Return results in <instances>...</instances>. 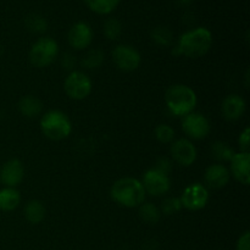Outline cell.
I'll use <instances>...</instances> for the list:
<instances>
[{
    "label": "cell",
    "mask_w": 250,
    "mask_h": 250,
    "mask_svg": "<svg viewBox=\"0 0 250 250\" xmlns=\"http://www.w3.org/2000/svg\"><path fill=\"white\" fill-rule=\"evenodd\" d=\"M142 185H143L146 193L153 195V197H160V195L166 194L170 190L168 176L155 170V168L148 170L144 173Z\"/></svg>",
    "instance_id": "cell-9"
},
{
    "label": "cell",
    "mask_w": 250,
    "mask_h": 250,
    "mask_svg": "<svg viewBox=\"0 0 250 250\" xmlns=\"http://www.w3.org/2000/svg\"><path fill=\"white\" fill-rule=\"evenodd\" d=\"M181 209H182L181 199H178V198H166L163 202V204H161L160 212L166 215V216H170V215H173L180 211Z\"/></svg>",
    "instance_id": "cell-28"
},
{
    "label": "cell",
    "mask_w": 250,
    "mask_h": 250,
    "mask_svg": "<svg viewBox=\"0 0 250 250\" xmlns=\"http://www.w3.org/2000/svg\"><path fill=\"white\" fill-rule=\"evenodd\" d=\"M139 216L146 224L155 225L158 224L161 217V212L158 208L151 203H142L139 205Z\"/></svg>",
    "instance_id": "cell-21"
},
{
    "label": "cell",
    "mask_w": 250,
    "mask_h": 250,
    "mask_svg": "<svg viewBox=\"0 0 250 250\" xmlns=\"http://www.w3.org/2000/svg\"><path fill=\"white\" fill-rule=\"evenodd\" d=\"M249 141H250V129L247 127V128L242 132L238 139V143H239V146H241L242 151H248L249 153Z\"/></svg>",
    "instance_id": "cell-29"
},
{
    "label": "cell",
    "mask_w": 250,
    "mask_h": 250,
    "mask_svg": "<svg viewBox=\"0 0 250 250\" xmlns=\"http://www.w3.org/2000/svg\"><path fill=\"white\" fill-rule=\"evenodd\" d=\"M19 110L23 116L32 119L41 114L43 110V104L38 98L33 97V95H26L20 99Z\"/></svg>",
    "instance_id": "cell-18"
},
{
    "label": "cell",
    "mask_w": 250,
    "mask_h": 250,
    "mask_svg": "<svg viewBox=\"0 0 250 250\" xmlns=\"http://www.w3.org/2000/svg\"><path fill=\"white\" fill-rule=\"evenodd\" d=\"M151 39L160 46H170L173 41V33L168 27L158 26L151 31Z\"/></svg>",
    "instance_id": "cell-23"
},
{
    "label": "cell",
    "mask_w": 250,
    "mask_h": 250,
    "mask_svg": "<svg viewBox=\"0 0 250 250\" xmlns=\"http://www.w3.org/2000/svg\"><path fill=\"white\" fill-rule=\"evenodd\" d=\"M229 177H231V173L229 168L221 164L210 165L204 175L205 183L211 189H221L226 187L227 183L229 182Z\"/></svg>",
    "instance_id": "cell-15"
},
{
    "label": "cell",
    "mask_w": 250,
    "mask_h": 250,
    "mask_svg": "<svg viewBox=\"0 0 250 250\" xmlns=\"http://www.w3.org/2000/svg\"><path fill=\"white\" fill-rule=\"evenodd\" d=\"M182 129L189 138L203 139L209 134L210 124L204 115L190 112L183 116Z\"/></svg>",
    "instance_id": "cell-10"
},
{
    "label": "cell",
    "mask_w": 250,
    "mask_h": 250,
    "mask_svg": "<svg viewBox=\"0 0 250 250\" xmlns=\"http://www.w3.org/2000/svg\"><path fill=\"white\" fill-rule=\"evenodd\" d=\"M65 93L73 100H83L92 92V81L81 71H72L63 83Z\"/></svg>",
    "instance_id": "cell-6"
},
{
    "label": "cell",
    "mask_w": 250,
    "mask_h": 250,
    "mask_svg": "<svg viewBox=\"0 0 250 250\" xmlns=\"http://www.w3.org/2000/svg\"><path fill=\"white\" fill-rule=\"evenodd\" d=\"M222 115L229 121H237L246 111V102L238 94L227 95L222 102Z\"/></svg>",
    "instance_id": "cell-16"
},
{
    "label": "cell",
    "mask_w": 250,
    "mask_h": 250,
    "mask_svg": "<svg viewBox=\"0 0 250 250\" xmlns=\"http://www.w3.org/2000/svg\"><path fill=\"white\" fill-rule=\"evenodd\" d=\"M229 163L234 178L242 185L248 186L250 183V154L248 151L236 153Z\"/></svg>",
    "instance_id": "cell-14"
},
{
    "label": "cell",
    "mask_w": 250,
    "mask_h": 250,
    "mask_svg": "<svg viewBox=\"0 0 250 250\" xmlns=\"http://www.w3.org/2000/svg\"><path fill=\"white\" fill-rule=\"evenodd\" d=\"M208 200H209V192L202 183H193V185L188 186L183 190L182 197H181L182 207L190 211L202 210L208 204Z\"/></svg>",
    "instance_id": "cell-8"
},
{
    "label": "cell",
    "mask_w": 250,
    "mask_h": 250,
    "mask_svg": "<svg viewBox=\"0 0 250 250\" xmlns=\"http://www.w3.org/2000/svg\"><path fill=\"white\" fill-rule=\"evenodd\" d=\"M45 207L39 200H31L27 203L26 208H24V216H26L27 221L33 225L41 224L45 219Z\"/></svg>",
    "instance_id": "cell-19"
},
{
    "label": "cell",
    "mask_w": 250,
    "mask_h": 250,
    "mask_svg": "<svg viewBox=\"0 0 250 250\" xmlns=\"http://www.w3.org/2000/svg\"><path fill=\"white\" fill-rule=\"evenodd\" d=\"M1 55H2V46L0 45V56H1Z\"/></svg>",
    "instance_id": "cell-34"
},
{
    "label": "cell",
    "mask_w": 250,
    "mask_h": 250,
    "mask_svg": "<svg viewBox=\"0 0 250 250\" xmlns=\"http://www.w3.org/2000/svg\"><path fill=\"white\" fill-rule=\"evenodd\" d=\"M176 1H177V4L180 6H189L194 0H176Z\"/></svg>",
    "instance_id": "cell-33"
},
{
    "label": "cell",
    "mask_w": 250,
    "mask_h": 250,
    "mask_svg": "<svg viewBox=\"0 0 250 250\" xmlns=\"http://www.w3.org/2000/svg\"><path fill=\"white\" fill-rule=\"evenodd\" d=\"M61 65L65 70H72L76 65V58L72 54H65L61 59Z\"/></svg>",
    "instance_id": "cell-32"
},
{
    "label": "cell",
    "mask_w": 250,
    "mask_h": 250,
    "mask_svg": "<svg viewBox=\"0 0 250 250\" xmlns=\"http://www.w3.org/2000/svg\"><path fill=\"white\" fill-rule=\"evenodd\" d=\"M26 27L33 33H44L48 29V21L39 14H31L24 20Z\"/></svg>",
    "instance_id": "cell-25"
},
{
    "label": "cell",
    "mask_w": 250,
    "mask_h": 250,
    "mask_svg": "<svg viewBox=\"0 0 250 250\" xmlns=\"http://www.w3.org/2000/svg\"><path fill=\"white\" fill-rule=\"evenodd\" d=\"M237 250H250V233L244 232L237 242Z\"/></svg>",
    "instance_id": "cell-31"
},
{
    "label": "cell",
    "mask_w": 250,
    "mask_h": 250,
    "mask_svg": "<svg viewBox=\"0 0 250 250\" xmlns=\"http://www.w3.org/2000/svg\"><path fill=\"white\" fill-rule=\"evenodd\" d=\"M24 176V167L19 159H11L1 166L0 182L5 187L16 188L22 182Z\"/></svg>",
    "instance_id": "cell-13"
},
{
    "label": "cell",
    "mask_w": 250,
    "mask_h": 250,
    "mask_svg": "<svg viewBox=\"0 0 250 250\" xmlns=\"http://www.w3.org/2000/svg\"><path fill=\"white\" fill-rule=\"evenodd\" d=\"M212 34L205 27H197L185 32L178 39L176 51L190 59L204 56L211 49Z\"/></svg>",
    "instance_id": "cell-1"
},
{
    "label": "cell",
    "mask_w": 250,
    "mask_h": 250,
    "mask_svg": "<svg viewBox=\"0 0 250 250\" xmlns=\"http://www.w3.org/2000/svg\"><path fill=\"white\" fill-rule=\"evenodd\" d=\"M155 137L160 143L168 144L175 138V131L168 125H159L155 128Z\"/></svg>",
    "instance_id": "cell-27"
},
{
    "label": "cell",
    "mask_w": 250,
    "mask_h": 250,
    "mask_svg": "<svg viewBox=\"0 0 250 250\" xmlns=\"http://www.w3.org/2000/svg\"><path fill=\"white\" fill-rule=\"evenodd\" d=\"M112 60L119 70L124 72H132L141 65V55L131 45L121 44L112 50Z\"/></svg>",
    "instance_id": "cell-7"
},
{
    "label": "cell",
    "mask_w": 250,
    "mask_h": 250,
    "mask_svg": "<svg viewBox=\"0 0 250 250\" xmlns=\"http://www.w3.org/2000/svg\"><path fill=\"white\" fill-rule=\"evenodd\" d=\"M104 31L105 37L110 41H116L121 37L122 34V24L120 20L115 19V17H110L104 22Z\"/></svg>",
    "instance_id": "cell-26"
},
{
    "label": "cell",
    "mask_w": 250,
    "mask_h": 250,
    "mask_svg": "<svg viewBox=\"0 0 250 250\" xmlns=\"http://www.w3.org/2000/svg\"><path fill=\"white\" fill-rule=\"evenodd\" d=\"M41 129L46 138L51 141H62L72 131L67 115L59 110H50L41 120Z\"/></svg>",
    "instance_id": "cell-4"
},
{
    "label": "cell",
    "mask_w": 250,
    "mask_h": 250,
    "mask_svg": "<svg viewBox=\"0 0 250 250\" xmlns=\"http://www.w3.org/2000/svg\"><path fill=\"white\" fill-rule=\"evenodd\" d=\"M104 62V53L99 49H93L89 50L81 60V65L82 67L87 68V70H95L99 68Z\"/></svg>",
    "instance_id": "cell-22"
},
{
    "label": "cell",
    "mask_w": 250,
    "mask_h": 250,
    "mask_svg": "<svg viewBox=\"0 0 250 250\" xmlns=\"http://www.w3.org/2000/svg\"><path fill=\"white\" fill-rule=\"evenodd\" d=\"M171 168H172V164H171V161L166 158L159 159L158 163H156V166H155V170L160 171V172L165 173V175H168V172L171 171Z\"/></svg>",
    "instance_id": "cell-30"
},
{
    "label": "cell",
    "mask_w": 250,
    "mask_h": 250,
    "mask_svg": "<svg viewBox=\"0 0 250 250\" xmlns=\"http://www.w3.org/2000/svg\"><path fill=\"white\" fill-rule=\"evenodd\" d=\"M171 155L178 165L188 167L197 159V149L188 139H178L171 146Z\"/></svg>",
    "instance_id": "cell-12"
},
{
    "label": "cell",
    "mask_w": 250,
    "mask_h": 250,
    "mask_svg": "<svg viewBox=\"0 0 250 250\" xmlns=\"http://www.w3.org/2000/svg\"><path fill=\"white\" fill-rule=\"evenodd\" d=\"M211 153L215 159L220 161H231L236 151L225 142H215L211 146Z\"/></svg>",
    "instance_id": "cell-24"
},
{
    "label": "cell",
    "mask_w": 250,
    "mask_h": 250,
    "mask_svg": "<svg viewBox=\"0 0 250 250\" xmlns=\"http://www.w3.org/2000/svg\"><path fill=\"white\" fill-rule=\"evenodd\" d=\"M21 202V195L16 188L5 187L0 189V210L1 211H12L19 207Z\"/></svg>",
    "instance_id": "cell-17"
},
{
    "label": "cell",
    "mask_w": 250,
    "mask_h": 250,
    "mask_svg": "<svg viewBox=\"0 0 250 250\" xmlns=\"http://www.w3.org/2000/svg\"><path fill=\"white\" fill-rule=\"evenodd\" d=\"M70 45L76 50H83L92 44L93 29L87 22H77L70 28L67 34Z\"/></svg>",
    "instance_id": "cell-11"
},
{
    "label": "cell",
    "mask_w": 250,
    "mask_h": 250,
    "mask_svg": "<svg viewBox=\"0 0 250 250\" xmlns=\"http://www.w3.org/2000/svg\"><path fill=\"white\" fill-rule=\"evenodd\" d=\"M121 0H84L90 11L98 15H109L116 10Z\"/></svg>",
    "instance_id": "cell-20"
},
{
    "label": "cell",
    "mask_w": 250,
    "mask_h": 250,
    "mask_svg": "<svg viewBox=\"0 0 250 250\" xmlns=\"http://www.w3.org/2000/svg\"><path fill=\"white\" fill-rule=\"evenodd\" d=\"M165 102L168 110L175 116H186L194 110L197 105V94L186 84H173L165 93Z\"/></svg>",
    "instance_id": "cell-3"
},
{
    "label": "cell",
    "mask_w": 250,
    "mask_h": 250,
    "mask_svg": "<svg viewBox=\"0 0 250 250\" xmlns=\"http://www.w3.org/2000/svg\"><path fill=\"white\" fill-rule=\"evenodd\" d=\"M146 190L141 181L133 177L120 178L112 185L110 195L112 200L125 208H137L146 199Z\"/></svg>",
    "instance_id": "cell-2"
},
{
    "label": "cell",
    "mask_w": 250,
    "mask_h": 250,
    "mask_svg": "<svg viewBox=\"0 0 250 250\" xmlns=\"http://www.w3.org/2000/svg\"><path fill=\"white\" fill-rule=\"evenodd\" d=\"M59 44L51 37H42L37 39L29 51V61L34 67L43 68L53 63L58 58Z\"/></svg>",
    "instance_id": "cell-5"
}]
</instances>
